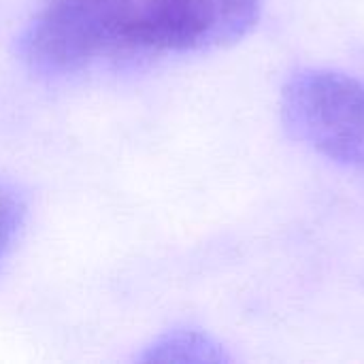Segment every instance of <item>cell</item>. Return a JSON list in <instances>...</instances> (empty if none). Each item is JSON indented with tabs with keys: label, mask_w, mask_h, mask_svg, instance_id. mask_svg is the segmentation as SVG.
<instances>
[{
	"label": "cell",
	"mask_w": 364,
	"mask_h": 364,
	"mask_svg": "<svg viewBox=\"0 0 364 364\" xmlns=\"http://www.w3.org/2000/svg\"><path fill=\"white\" fill-rule=\"evenodd\" d=\"M288 134L328 160L364 173V81L324 68H305L282 92Z\"/></svg>",
	"instance_id": "cell-1"
},
{
	"label": "cell",
	"mask_w": 364,
	"mask_h": 364,
	"mask_svg": "<svg viewBox=\"0 0 364 364\" xmlns=\"http://www.w3.org/2000/svg\"><path fill=\"white\" fill-rule=\"evenodd\" d=\"M26 218L23 196L15 186L0 179V260L15 243Z\"/></svg>",
	"instance_id": "cell-5"
},
{
	"label": "cell",
	"mask_w": 364,
	"mask_h": 364,
	"mask_svg": "<svg viewBox=\"0 0 364 364\" xmlns=\"http://www.w3.org/2000/svg\"><path fill=\"white\" fill-rule=\"evenodd\" d=\"M139 0H47L17 41L38 75H66L113 45H126Z\"/></svg>",
	"instance_id": "cell-2"
},
{
	"label": "cell",
	"mask_w": 364,
	"mask_h": 364,
	"mask_svg": "<svg viewBox=\"0 0 364 364\" xmlns=\"http://www.w3.org/2000/svg\"><path fill=\"white\" fill-rule=\"evenodd\" d=\"M143 363H190L218 364L228 363L230 356L224 348L203 331L177 328L158 337L141 356Z\"/></svg>",
	"instance_id": "cell-4"
},
{
	"label": "cell",
	"mask_w": 364,
	"mask_h": 364,
	"mask_svg": "<svg viewBox=\"0 0 364 364\" xmlns=\"http://www.w3.org/2000/svg\"><path fill=\"white\" fill-rule=\"evenodd\" d=\"M260 17V0H145L126 45L156 51H203L243 38Z\"/></svg>",
	"instance_id": "cell-3"
}]
</instances>
